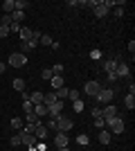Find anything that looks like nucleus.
I'll list each match as a JSON object with an SVG mask.
<instances>
[{
	"label": "nucleus",
	"instance_id": "obj_19",
	"mask_svg": "<svg viewBox=\"0 0 135 151\" xmlns=\"http://www.w3.org/2000/svg\"><path fill=\"white\" fill-rule=\"evenodd\" d=\"M14 90H18V93H23L25 90V79H14Z\"/></svg>",
	"mask_w": 135,
	"mask_h": 151
},
{
	"label": "nucleus",
	"instance_id": "obj_15",
	"mask_svg": "<svg viewBox=\"0 0 135 151\" xmlns=\"http://www.w3.org/2000/svg\"><path fill=\"white\" fill-rule=\"evenodd\" d=\"M2 12L5 14H14L16 12V0H5V2H2Z\"/></svg>",
	"mask_w": 135,
	"mask_h": 151
},
{
	"label": "nucleus",
	"instance_id": "obj_36",
	"mask_svg": "<svg viewBox=\"0 0 135 151\" xmlns=\"http://www.w3.org/2000/svg\"><path fill=\"white\" fill-rule=\"evenodd\" d=\"M68 99L77 101V99H79V90H70V93H68Z\"/></svg>",
	"mask_w": 135,
	"mask_h": 151
},
{
	"label": "nucleus",
	"instance_id": "obj_17",
	"mask_svg": "<svg viewBox=\"0 0 135 151\" xmlns=\"http://www.w3.org/2000/svg\"><path fill=\"white\" fill-rule=\"evenodd\" d=\"M29 101H32L34 106H36V104H43V93H41V90L32 93V95H29Z\"/></svg>",
	"mask_w": 135,
	"mask_h": 151
},
{
	"label": "nucleus",
	"instance_id": "obj_27",
	"mask_svg": "<svg viewBox=\"0 0 135 151\" xmlns=\"http://www.w3.org/2000/svg\"><path fill=\"white\" fill-rule=\"evenodd\" d=\"M41 45H52L54 41H52V36H47V34H41V41H39Z\"/></svg>",
	"mask_w": 135,
	"mask_h": 151
},
{
	"label": "nucleus",
	"instance_id": "obj_7",
	"mask_svg": "<svg viewBox=\"0 0 135 151\" xmlns=\"http://www.w3.org/2000/svg\"><path fill=\"white\" fill-rule=\"evenodd\" d=\"M61 113H63V101H54L52 106H47V115H50L52 120L61 117Z\"/></svg>",
	"mask_w": 135,
	"mask_h": 151
},
{
	"label": "nucleus",
	"instance_id": "obj_11",
	"mask_svg": "<svg viewBox=\"0 0 135 151\" xmlns=\"http://www.w3.org/2000/svg\"><path fill=\"white\" fill-rule=\"evenodd\" d=\"M32 32H34V29H29V27H25V25H20V32H18L20 43H27V41L32 38Z\"/></svg>",
	"mask_w": 135,
	"mask_h": 151
},
{
	"label": "nucleus",
	"instance_id": "obj_35",
	"mask_svg": "<svg viewBox=\"0 0 135 151\" xmlns=\"http://www.w3.org/2000/svg\"><path fill=\"white\" fill-rule=\"evenodd\" d=\"M52 77H54V72H52V68H45V70H43V79H47V81H50Z\"/></svg>",
	"mask_w": 135,
	"mask_h": 151
},
{
	"label": "nucleus",
	"instance_id": "obj_20",
	"mask_svg": "<svg viewBox=\"0 0 135 151\" xmlns=\"http://www.w3.org/2000/svg\"><path fill=\"white\" fill-rule=\"evenodd\" d=\"M23 18H25V12H18V9H16V12L11 14V20H14V23H18V25L23 23Z\"/></svg>",
	"mask_w": 135,
	"mask_h": 151
},
{
	"label": "nucleus",
	"instance_id": "obj_2",
	"mask_svg": "<svg viewBox=\"0 0 135 151\" xmlns=\"http://www.w3.org/2000/svg\"><path fill=\"white\" fill-rule=\"evenodd\" d=\"M113 97H115L113 88H101L99 93H97V97H95V99L99 101V104H104V106H106V104H113Z\"/></svg>",
	"mask_w": 135,
	"mask_h": 151
},
{
	"label": "nucleus",
	"instance_id": "obj_3",
	"mask_svg": "<svg viewBox=\"0 0 135 151\" xmlns=\"http://www.w3.org/2000/svg\"><path fill=\"white\" fill-rule=\"evenodd\" d=\"M117 115H119V113H117V106H115V104H106V106L101 108V117L106 120V124H108L110 120H115Z\"/></svg>",
	"mask_w": 135,
	"mask_h": 151
},
{
	"label": "nucleus",
	"instance_id": "obj_6",
	"mask_svg": "<svg viewBox=\"0 0 135 151\" xmlns=\"http://www.w3.org/2000/svg\"><path fill=\"white\" fill-rule=\"evenodd\" d=\"M56 131H61V133H68L72 129V120L70 117H65V115H61V117H56Z\"/></svg>",
	"mask_w": 135,
	"mask_h": 151
},
{
	"label": "nucleus",
	"instance_id": "obj_22",
	"mask_svg": "<svg viewBox=\"0 0 135 151\" xmlns=\"http://www.w3.org/2000/svg\"><path fill=\"white\" fill-rule=\"evenodd\" d=\"M34 115H47V106H43V104H36V106H34Z\"/></svg>",
	"mask_w": 135,
	"mask_h": 151
},
{
	"label": "nucleus",
	"instance_id": "obj_37",
	"mask_svg": "<svg viewBox=\"0 0 135 151\" xmlns=\"http://www.w3.org/2000/svg\"><path fill=\"white\" fill-rule=\"evenodd\" d=\"M52 72H54V75H63V65H61V63H59V65H54V68H52Z\"/></svg>",
	"mask_w": 135,
	"mask_h": 151
},
{
	"label": "nucleus",
	"instance_id": "obj_25",
	"mask_svg": "<svg viewBox=\"0 0 135 151\" xmlns=\"http://www.w3.org/2000/svg\"><path fill=\"white\" fill-rule=\"evenodd\" d=\"M11 14H2V23H0V25H5V27H11Z\"/></svg>",
	"mask_w": 135,
	"mask_h": 151
},
{
	"label": "nucleus",
	"instance_id": "obj_45",
	"mask_svg": "<svg viewBox=\"0 0 135 151\" xmlns=\"http://www.w3.org/2000/svg\"><path fill=\"white\" fill-rule=\"evenodd\" d=\"M59 151H70V149H68V147H65V149H59Z\"/></svg>",
	"mask_w": 135,
	"mask_h": 151
},
{
	"label": "nucleus",
	"instance_id": "obj_5",
	"mask_svg": "<svg viewBox=\"0 0 135 151\" xmlns=\"http://www.w3.org/2000/svg\"><path fill=\"white\" fill-rule=\"evenodd\" d=\"M25 63H27V57H25V54H20V52L9 54V65H11V68H23Z\"/></svg>",
	"mask_w": 135,
	"mask_h": 151
},
{
	"label": "nucleus",
	"instance_id": "obj_32",
	"mask_svg": "<svg viewBox=\"0 0 135 151\" xmlns=\"http://www.w3.org/2000/svg\"><path fill=\"white\" fill-rule=\"evenodd\" d=\"M9 145H11V147H20V135H18V133H16V135H11Z\"/></svg>",
	"mask_w": 135,
	"mask_h": 151
},
{
	"label": "nucleus",
	"instance_id": "obj_38",
	"mask_svg": "<svg viewBox=\"0 0 135 151\" xmlns=\"http://www.w3.org/2000/svg\"><path fill=\"white\" fill-rule=\"evenodd\" d=\"M27 52H32V47H29V43H23V50H20V54H25V57H27Z\"/></svg>",
	"mask_w": 135,
	"mask_h": 151
},
{
	"label": "nucleus",
	"instance_id": "obj_42",
	"mask_svg": "<svg viewBox=\"0 0 135 151\" xmlns=\"http://www.w3.org/2000/svg\"><path fill=\"white\" fill-rule=\"evenodd\" d=\"M90 57H92V59H99V57H101V52H99V50H92V52H90Z\"/></svg>",
	"mask_w": 135,
	"mask_h": 151
},
{
	"label": "nucleus",
	"instance_id": "obj_1",
	"mask_svg": "<svg viewBox=\"0 0 135 151\" xmlns=\"http://www.w3.org/2000/svg\"><path fill=\"white\" fill-rule=\"evenodd\" d=\"M18 135H20V145H25V147H27V149H29V151H36V149H34V147H36V142H39V140H36V135H34V133L20 131Z\"/></svg>",
	"mask_w": 135,
	"mask_h": 151
},
{
	"label": "nucleus",
	"instance_id": "obj_30",
	"mask_svg": "<svg viewBox=\"0 0 135 151\" xmlns=\"http://www.w3.org/2000/svg\"><path fill=\"white\" fill-rule=\"evenodd\" d=\"M11 129H16V131L23 129V120H20V117H14V120H11Z\"/></svg>",
	"mask_w": 135,
	"mask_h": 151
},
{
	"label": "nucleus",
	"instance_id": "obj_8",
	"mask_svg": "<svg viewBox=\"0 0 135 151\" xmlns=\"http://www.w3.org/2000/svg\"><path fill=\"white\" fill-rule=\"evenodd\" d=\"M84 90H86V95H90V97H97V93L101 90V86H99L97 79H90V81L84 86Z\"/></svg>",
	"mask_w": 135,
	"mask_h": 151
},
{
	"label": "nucleus",
	"instance_id": "obj_9",
	"mask_svg": "<svg viewBox=\"0 0 135 151\" xmlns=\"http://www.w3.org/2000/svg\"><path fill=\"white\" fill-rule=\"evenodd\" d=\"M129 75H131L129 65H126L124 61H119V63H117V68H115V77H117V79H126Z\"/></svg>",
	"mask_w": 135,
	"mask_h": 151
},
{
	"label": "nucleus",
	"instance_id": "obj_40",
	"mask_svg": "<svg viewBox=\"0 0 135 151\" xmlns=\"http://www.w3.org/2000/svg\"><path fill=\"white\" fill-rule=\"evenodd\" d=\"M115 16H117V18H122V16H124V9H122V7H115Z\"/></svg>",
	"mask_w": 135,
	"mask_h": 151
},
{
	"label": "nucleus",
	"instance_id": "obj_12",
	"mask_svg": "<svg viewBox=\"0 0 135 151\" xmlns=\"http://www.w3.org/2000/svg\"><path fill=\"white\" fill-rule=\"evenodd\" d=\"M119 61H122L119 57H117V59H108V61H104V70H106L108 75H110V72H115V68H117V63H119Z\"/></svg>",
	"mask_w": 135,
	"mask_h": 151
},
{
	"label": "nucleus",
	"instance_id": "obj_4",
	"mask_svg": "<svg viewBox=\"0 0 135 151\" xmlns=\"http://www.w3.org/2000/svg\"><path fill=\"white\" fill-rule=\"evenodd\" d=\"M108 129H110V133H124V129H126V124H124V120H122V115H117L115 120H110L108 122Z\"/></svg>",
	"mask_w": 135,
	"mask_h": 151
},
{
	"label": "nucleus",
	"instance_id": "obj_39",
	"mask_svg": "<svg viewBox=\"0 0 135 151\" xmlns=\"http://www.w3.org/2000/svg\"><path fill=\"white\" fill-rule=\"evenodd\" d=\"M11 32H16V34L20 32V25H18V23H11V27H9V34H11Z\"/></svg>",
	"mask_w": 135,
	"mask_h": 151
},
{
	"label": "nucleus",
	"instance_id": "obj_23",
	"mask_svg": "<svg viewBox=\"0 0 135 151\" xmlns=\"http://www.w3.org/2000/svg\"><path fill=\"white\" fill-rule=\"evenodd\" d=\"M23 111H25V115L27 113H34V104L29 99H25V101H23Z\"/></svg>",
	"mask_w": 135,
	"mask_h": 151
},
{
	"label": "nucleus",
	"instance_id": "obj_44",
	"mask_svg": "<svg viewBox=\"0 0 135 151\" xmlns=\"http://www.w3.org/2000/svg\"><path fill=\"white\" fill-rule=\"evenodd\" d=\"M5 72V61H0V75Z\"/></svg>",
	"mask_w": 135,
	"mask_h": 151
},
{
	"label": "nucleus",
	"instance_id": "obj_34",
	"mask_svg": "<svg viewBox=\"0 0 135 151\" xmlns=\"http://www.w3.org/2000/svg\"><path fill=\"white\" fill-rule=\"evenodd\" d=\"M7 36H9V27L0 25V41H2V38H7Z\"/></svg>",
	"mask_w": 135,
	"mask_h": 151
},
{
	"label": "nucleus",
	"instance_id": "obj_14",
	"mask_svg": "<svg viewBox=\"0 0 135 151\" xmlns=\"http://www.w3.org/2000/svg\"><path fill=\"white\" fill-rule=\"evenodd\" d=\"M54 101H59L56 99V93L52 90V93H43V106H52Z\"/></svg>",
	"mask_w": 135,
	"mask_h": 151
},
{
	"label": "nucleus",
	"instance_id": "obj_28",
	"mask_svg": "<svg viewBox=\"0 0 135 151\" xmlns=\"http://www.w3.org/2000/svg\"><path fill=\"white\" fill-rule=\"evenodd\" d=\"M72 108H74V113H81V111H84V101H81V99L72 101Z\"/></svg>",
	"mask_w": 135,
	"mask_h": 151
},
{
	"label": "nucleus",
	"instance_id": "obj_43",
	"mask_svg": "<svg viewBox=\"0 0 135 151\" xmlns=\"http://www.w3.org/2000/svg\"><path fill=\"white\" fill-rule=\"evenodd\" d=\"M92 115H95V117H101V108H92Z\"/></svg>",
	"mask_w": 135,
	"mask_h": 151
},
{
	"label": "nucleus",
	"instance_id": "obj_31",
	"mask_svg": "<svg viewBox=\"0 0 135 151\" xmlns=\"http://www.w3.org/2000/svg\"><path fill=\"white\" fill-rule=\"evenodd\" d=\"M77 142H79L81 147H86V145L90 142V140H88V135H84V133H81V135H77Z\"/></svg>",
	"mask_w": 135,
	"mask_h": 151
},
{
	"label": "nucleus",
	"instance_id": "obj_41",
	"mask_svg": "<svg viewBox=\"0 0 135 151\" xmlns=\"http://www.w3.org/2000/svg\"><path fill=\"white\" fill-rule=\"evenodd\" d=\"M45 126H47V129H52V131H56V122H54V120H50Z\"/></svg>",
	"mask_w": 135,
	"mask_h": 151
},
{
	"label": "nucleus",
	"instance_id": "obj_26",
	"mask_svg": "<svg viewBox=\"0 0 135 151\" xmlns=\"http://www.w3.org/2000/svg\"><path fill=\"white\" fill-rule=\"evenodd\" d=\"M25 117H27V124H36V122H41V117H39V115H34V113H27Z\"/></svg>",
	"mask_w": 135,
	"mask_h": 151
},
{
	"label": "nucleus",
	"instance_id": "obj_13",
	"mask_svg": "<svg viewBox=\"0 0 135 151\" xmlns=\"http://www.w3.org/2000/svg\"><path fill=\"white\" fill-rule=\"evenodd\" d=\"M50 83H52V90H59V88H63V86H65V79L61 75H54L50 79Z\"/></svg>",
	"mask_w": 135,
	"mask_h": 151
},
{
	"label": "nucleus",
	"instance_id": "obj_18",
	"mask_svg": "<svg viewBox=\"0 0 135 151\" xmlns=\"http://www.w3.org/2000/svg\"><path fill=\"white\" fill-rule=\"evenodd\" d=\"M54 93H56V99H59V101H63L65 97H68V93H70V88H68V86H63V88L54 90Z\"/></svg>",
	"mask_w": 135,
	"mask_h": 151
},
{
	"label": "nucleus",
	"instance_id": "obj_24",
	"mask_svg": "<svg viewBox=\"0 0 135 151\" xmlns=\"http://www.w3.org/2000/svg\"><path fill=\"white\" fill-rule=\"evenodd\" d=\"M124 104H126V108H131V111H133V108H135V95H129V97L124 99Z\"/></svg>",
	"mask_w": 135,
	"mask_h": 151
},
{
	"label": "nucleus",
	"instance_id": "obj_10",
	"mask_svg": "<svg viewBox=\"0 0 135 151\" xmlns=\"http://www.w3.org/2000/svg\"><path fill=\"white\" fill-rule=\"evenodd\" d=\"M68 142H70V140H68V135H65V133L59 131L56 135H54V145H56L59 149H65V147H68Z\"/></svg>",
	"mask_w": 135,
	"mask_h": 151
},
{
	"label": "nucleus",
	"instance_id": "obj_16",
	"mask_svg": "<svg viewBox=\"0 0 135 151\" xmlns=\"http://www.w3.org/2000/svg\"><path fill=\"white\" fill-rule=\"evenodd\" d=\"M92 9H95V16H97V18H104V16L108 14V9L104 7V2H97V7H92Z\"/></svg>",
	"mask_w": 135,
	"mask_h": 151
},
{
	"label": "nucleus",
	"instance_id": "obj_29",
	"mask_svg": "<svg viewBox=\"0 0 135 151\" xmlns=\"http://www.w3.org/2000/svg\"><path fill=\"white\" fill-rule=\"evenodd\" d=\"M25 7H29L27 0H16V9H18V12H25Z\"/></svg>",
	"mask_w": 135,
	"mask_h": 151
},
{
	"label": "nucleus",
	"instance_id": "obj_33",
	"mask_svg": "<svg viewBox=\"0 0 135 151\" xmlns=\"http://www.w3.org/2000/svg\"><path fill=\"white\" fill-rule=\"evenodd\" d=\"M95 126L104 131V126H106V120H104V117H95Z\"/></svg>",
	"mask_w": 135,
	"mask_h": 151
},
{
	"label": "nucleus",
	"instance_id": "obj_21",
	"mask_svg": "<svg viewBox=\"0 0 135 151\" xmlns=\"http://www.w3.org/2000/svg\"><path fill=\"white\" fill-rule=\"evenodd\" d=\"M99 142H101V145H108L110 142V131H99Z\"/></svg>",
	"mask_w": 135,
	"mask_h": 151
}]
</instances>
